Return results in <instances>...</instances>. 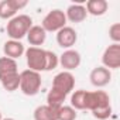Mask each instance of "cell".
I'll return each instance as SVG.
<instances>
[{"instance_id": "6da1fadb", "label": "cell", "mask_w": 120, "mask_h": 120, "mask_svg": "<svg viewBox=\"0 0 120 120\" xmlns=\"http://www.w3.org/2000/svg\"><path fill=\"white\" fill-rule=\"evenodd\" d=\"M86 110L92 112V116L98 120H107L112 116L110 96L105 90H93L86 93Z\"/></svg>"}, {"instance_id": "7a4b0ae2", "label": "cell", "mask_w": 120, "mask_h": 120, "mask_svg": "<svg viewBox=\"0 0 120 120\" xmlns=\"http://www.w3.org/2000/svg\"><path fill=\"white\" fill-rule=\"evenodd\" d=\"M0 83L7 92H14L20 88V72L16 59L0 58Z\"/></svg>"}, {"instance_id": "3957f363", "label": "cell", "mask_w": 120, "mask_h": 120, "mask_svg": "<svg viewBox=\"0 0 120 120\" xmlns=\"http://www.w3.org/2000/svg\"><path fill=\"white\" fill-rule=\"evenodd\" d=\"M31 27H33V19L30 16L17 14L11 20H9L6 31H7V35L10 37V40L20 41L21 38H24L27 35V33Z\"/></svg>"}, {"instance_id": "277c9868", "label": "cell", "mask_w": 120, "mask_h": 120, "mask_svg": "<svg viewBox=\"0 0 120 120\" xmlns=\"http://www.w3.org/2000/svg\"><path fill=\"white\" fill-rule=\"evenodd\" d=\"M42 85V79H41V74L34 72L31 69H26L23 72H20V90L26 95V96H35Z\"/></svg>"}, {"instance_id": "5b68a950", "label": "cell", "mask_w": 120, "mask_h": 120, "mask_svg": "<svg viewBox=\"0 0 120 120\" xmlns=\"http://www.w3.org/2000/svg\"><path fill=\"white\" fill-rule=\"evenodd\" d=\"M67 16L65 11L59 10V9H54L51 11L47 13V16L42 19L41 27L45 30V33H58L61 28H64L67 26Z\"/></svg>"}, {"instance_id": "8992f818", "label": "cell", "mask_w": 120, "mask_h": 120, "mask_svg": "<svg viewBox=\"0 0 120 120\" xmlns=\"http://www.w3.org/2000/svg\"><path fill=\"white\" fill-rule=\"evenodd\" d=\"M45 51L41 47H30L26 49V62L28 69L34 72H44L45 71Z\"/></svg>"}, {"instance_id": "52a82bcc", "label": "cell", "mask_w": 120, "mask_h": 120, "mask_svg": "<svg viewBox=\"0 0 120 120\" xmlns=\"http://www.w3.org/2000/svg\"><path fill=\"white\" fill-rule=\"evenodd\" d=\"M75 88V76L72 75V72H68V71H62L54 76L52 79V86L51 89H55V90H59L62 92L64 95H69Z\"/></svg>"}, {"instance_id": "ba28073f", "label": "cell", "mask_w": 120, "mask_h": 120, "mask_svg": "<svg viewBox=\"0 0 120 120\" xmlns=\"http://www.w3.org/2000/svg\"><path fill=\"white\" fill-rule=\"evenodd\" d=\"M102 64V67L107 68L109 71L120 68V44H110L103 51Z\"/></svg>"}, {"instance_id": "9c48e42d", "label": "cell", "mask_w": 120, "mask_h": 120, "mask_svg": "<svg viewBox=\"0 0 120 120\" xmlns=\"http://www.w3.org/2000/svg\"><path fill=\"white\" fill-rule=\"evenodd\" d=\"M28 4V2L23 0H3L0 2V19L3 20H11L14 16H17V11L24 9Z\"/></svg>"}, {"instance_id": "30bf717a", "label": "cell", "mask_w": 120, "mask_h": 120, "mask_svg": "<svg viewBox=\"0 0 120 120\" xmlns=\"http://www.w3.org/2000/svg\"><path fill=\"white\" fill-rule=\"evenodd\" d=\"M81 62H82V56H81V54H79L76 49H74V48L65 49L61 55H59V65L64 68V71L71 72V71L76 69V68L81 65Z\"/></svg>"}, {"instance_id": "8fae6325", "label": "cell", "mask_w": 120, "mask_h": 120, "mask_svg": "<svg viewBox=\"0 0 120 120\" xmlns=\"http://www.w3.org/2000/svg\"><path fill=\"white\" fill-rule=\"evenodd\" d=\"M76 41H78V33L75 31V28L69 26H65L56 33V44L64 49H71L76 44Z\"/></svg>"}, {"instance_id": "7c38bea8", "label": "cell", "mask_w": 120, "mask_h": 120, "mask_svg": "<svg viewBox=\"0 0 120 120\" xmlns=\"http://www.w3.org/2000/svg\"><path fill=\"white\" fill-rule=\"evenodd\" d=\"M89 79L95 88H105L112 81V71H109L105 67H96L90 71Z\"/></svg>"}, {"instance_id": "4fadbf2b", "label": "cell", "mask_w": 120, "mask_h": 120, "mask_svg": "<svg viewBox=\"0 0 120 120\" xmlns=\"http://www.w3.org/2000/svg\"><path fill=\"white\" fill-rule=\"evenodd\" d=\"M65 16H67V20L68 21L78 24V23H82V21L86 20L88 11L85 9V4H82V3H74V4H71L67 9Z\"/></svg>"}, {"instance_id": "5bb4252c", "label": "cell", "mask_w": 120, "mask_h": 120, "mask_svg": "<svg viewBox=\"0 0 120 120\" xmlns=\"http://www.w3.org/2000/svg\"><path fill=\"white\" fill-rule=\"evenodd\" d=\"M26 52L24 45L21 44V41H16V40H9L3 44V54L7 58L11 59H17L20 56H23Z\"/></svg>"}, {"instance_id": "9a60e30c", "label": "cell", "mask_w": 120, "mask_h": 120, "mask_svg": "<svg viewBox=\"0 0 120 120\" xmlns=\"http://www.w3.org/2000/svg\"><path fill=\"white\" fill-rule=\"evenodd\" d=\"M26 37H27L31 47H41L47 40V33L41 26H34L33 24V27L28 30Z\"/></svg>"}, {"instance_id": "2e32d148", "label": "cell", "mask_w": 120, "mask_h": 120, "mask_svg": "<svg viewBox=\"0 0 120 120\" xmlns=\"http://www.w3.org/2000/svg\"><path fill=\"white\" fill-rule=\"evenodd\" d=\"M85 9H86L88 14L95 16V17H100V16L106 14V11L109 9V3L106 0H89L85 4Z\"/></svg>"}, {"instance_id": "e0dca14e", "label": "cell", "mask_w": 120, "mask_h": 120, "mask_svg": "<svg viewBox=\"0 0 120 120\" xmlns=\"http://www.w3.org/2000/svg\"><path fill=\"white\" fill-rule=\"evenodd\" d=\"M34 120H58V109L41 105L34 110Z\"/></svg>"}, {"instance_id": "ac0fdd59", "label": "cell", "mask_w": 120, "mask_h": 120, "mask_svg": "<svg viewBox=\"0 0 120 120\" xmlns=\"http://www.w3.org/2000/svg\"><path fill=\"white\" fill-rule=\"evenodd\" d=\"M86 93L88 90L85 89H79L75 90L71 95V107H74L75 110H86Z\"/></svg>"}, {"instance_id": "d6986e66", "label": "cell", "mask_w": 120, "mask_h": 120, "mask_svg": "<svg viewBox=\"0 0 120 120\" xmlns=\"http://www.w3.org/2000/svg\"><path fill=\"white\" fill-rule=\"evenodd\" d=\"M65 99H67V95H64L62 92L55 90V89H49V92L47 95V105L51 106V107L59 109L64 105Z\"/></svg>"}, {"instance_id": "ffe728a7", "label": "cell", "mask_w": 120, "mask_h": 120, "mask_svg": "<svg viewBox=\"0 0 120 120\" xmlns=\"http://www.w3.org/2000/svg\"><path fill=\"white\" fill-rule=\"evenodd\" d=\"M59 65V56L54 52L47 49L45 51V72H49L52 69H55Z\"/></svg>"}, {"instance_id": "44dd1931", "label": "cell", "mask_w": 120, "mask_h": 120, "mask_svg": "<svg viewBox=\"0 0 120 120\" xmlns=\"http://www.w3.org/2000/svg\"><path fill=\"white\" fill-rule=\"evenodd\" d=\"M76 110L71 106L62 105L58 109V120H76Z\"/></svg>"}, {"instance_id": "7402d4cb", "label": "cell", "mask_w": 120, "mask_h": 120, "mask_svg": "<svg viewBox=\"0 0 120 120\" xmlns=\"http://www.w3.org/2000/svg\"><path fill=\"white\" fill-rule=\"evenodd\" d=\"M109 38L113 44H120V23H113L109 27Z\"/></svg>"}, {"instance_id": "603a6c76", "label": "cell", "mask_w": 120, "mask_h": 120, "mask_svg": "<svg viewBox=\"0 0 120 120\" xmlns=\"http://www.w3.org/2000/svg\"><path fill=\"white\" fill-rule=\"evenodd\" d=\"M2 120H14V119H11V117H6V119H2Z\"/></svg>"}, {"instance_id": "cb8c5ba5", "label": "cell", "mask_w": 120, "mask_h": 120, "mask_svg": "<svg viewBox=\"0 0 120 120\" xmlns=\"http://www.w3.org/2000/svg\"><path fill=\"white\" fill-rule=\"evenodd\" d=\"M3 119V116H2V112H0V120H2Z\"/></svg>"}]
</instances>
